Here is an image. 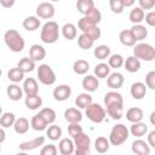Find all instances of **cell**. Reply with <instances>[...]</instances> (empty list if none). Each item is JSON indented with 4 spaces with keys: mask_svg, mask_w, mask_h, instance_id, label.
I'll return each mask as SVG.
<instances>
[{
    "mask_svg": "<svg viewBox=\"0 0 155 155\" xmlns=\"http://www.w3.org/2000/svg\"><path fill=\"white\" fill-rule=\"evenodd\" d=\"M84 131H82V126H80V124H69L68 126V133L69 136L74 139L75 137H78L79 134H81Z\"/></svg>",
    "mask_w": 155,
    "mask_h": 155,
    "instance_id": "48",
    "label": "cell"
},
{
    "mask_svg": "<svg viewBox=\"0 0 155 155\" xmlns=\"http://www.w3.org/2000/svg\"><path fill=\"white\" fill-rule=\"evenodd\" d=\"M119 40L124 46H127V47L136 46V40H134V38H133V35H132L130 29L121 30L120 34H119Z\"/></svg>",
    "mask_w": 155,
    "mask_h": 155,
    "instance_id": "26",
    "label": "cell"
},
{
    "mask_svg": "<svg viewBox=\"0 0 155 155\" xmlns=\"http://www.w3.org/2000/svg\"><path fill=\"white\" fill-rule=\"evenodd\" d=\"M86 17H87L91 22H93L94 24H98V23L102 21V13H101V11H99L97 7H94Z\"/></svg>",
    "mask_w": 155,
    "mask_h": 155,
    "instance_id": "49",
    "label": "cell"
},
{
    "mask_svg": "<svg viewBox=\"0 0 155 155\" xmlns=\"http://www.w3.org/2000/svg\"><path fill=\"white\" fill-rule=\"evenodd\" d=\"M30 126L35 131H44L47 127V122L40 114H35L30 120Z\"/></svg>",
    "mask_w": 155,
    "mask_h": 155,
    "instance_id": "37",
    "label": "cell"
},
{
    "mask_svg": "<svg viewBox=\"0 0 155 155\" xmlns=\"http://www.w3.org/2000/svg\"><path fill=\"white\" fill-rule=\"evenodd\" d=\"M109 6H110V10L113 13H116V15H120L124 12V4H122V0H109Z\"/></svg>",
    "mask_w": 155,
    "mask_h": 155,
    "instance_id": "46",
    "label": "cell"
},
{
    "mask_svg": "<svg viewBox=\"0 0 155 155\" xmlns=\"http://www.w3.org/2000/svg\"><path fill=\"white\" fill-rule=\"evenodd\" d=\"M57 153L58 150L54 144H46L40 150V155H57Z\"/></svg>",
    "mask_w": 155,
    "mask_h": 155,
    "instance_id": "50",
    "label": "cell"
},
{
    "mask_svg": "<svg viewBox=\"0 0 155 155\" xmlns=\"http://www.w3.org/2000/svg\"><path fill=\"white\" fill-rule=\"evenodd\" d=\"M144 21L147 22L148 25H150V27H155V11H149V12L145 15Z\"/></svg>",
    "mask_w": 155,
    "mask_h": 155,
    "instance_id": "53",
    "label": "cell"
},
{
    "mask_svg": "<svg viewBox=\"0 0 155 155\" xmlns=\"http://www.w3.org/2000/svg\"><path fill=\"white\" fill-rule=\"evenodd\" d=\"M38 79L42 85L51 86L56 82V74L48 64H40L38 68Z\"/></svg>",
    "mask_w": 155,
    "mask_h": 155,
    "instance_id": "6",
    "label": "cell"
},
{
    "mask_svg": "<svg viewBox=\"0 0 155 155\" xmlns=\"http://www.w3.org/2000/svg\"><path fill=\"white\" fill-rule=\"evenodd\" d=\"M107 114L113 119V120H120L124 115V103H114L109 104L105 107Z\"/></svg>",
    "mask_w": 155,
    "mask_h": 155,
    "instance_id": "13",
    "label": "cell"
},
{
    "mask_svg": "<svg viewBox=\"0 0 155 155\" xmlns=\"http://www.w3.org/2000/svg\"><path fill=\"white\" fill-rule=\"evenodd\" d=\"M39 114L45 119V121L47 122V125H53L54 120H56V111L52 108H42Z\"/></svg>",
    "mask_w": 155,
    "mask_h": 155,
    "instance_id": "43",
    "label": "cell"
},
{
    "mask_svg": "<svg viewBox=\"0 0 155 155\" xmlns=\"http://www.w3.org/2000/svg\"><path fill=\"white\" fill-rule=\"evenodd\" d=\"M94 7L96 6H94L93 0H78L76 1V10L84 16H87Z\"/></svg>",
    "mask_w": 155,
    "mask_h": 155,
    "instance_id": "25",
    "label": "cell"
},
{
    "mask_svg": "<svg viewBox=\"0 0 155 155\" xmlns=\"http://www.w3.org/2000/svg\"><path fill=\"white\" fill-rule=\"evenodd\" d=\"M85 114L87 116L88 120H91L92 122L94 124H101L104 121L105 119V115H107V111L105 109L98 104V103H92L91 105H88L86 109H85Z\"/></svg>",
    "mask_w": 155,
    "mask_h": 155,
    "instance_id": "5",
    "label": "cell"
},
{
    "mask_svg": "<svg viewBox=\"0 0 155 155\" xmlns=\"http://www.w3.org/2000/svg\"><path fill=\"white\" fill-rule=\"evenodd\" d=\"M58 150L62 155H71L75 151L74 139L71 138H62L58 143Z\"/></svg>",
    "mask_w": 155,
    "mask_h": 155,
    "instance_id": "14",
    "label": "cell"
},
{
    "mask_svg": "<svg viewBox=\"0 0 155 155\" xmlns=\"http://www.w3.org/2000/svg\"><path fill=\"white\" fill-rule=\"evenodd\" d=\"M7 79L12 81V84H18L22 80H24V73L19 68H11L7 71Z\"/></svg>",
    "mask_w": 155,
    "mask_h": 155,
    "instance_id": "41",
    "label": "cell"
},
{
    "mask_svg": "<svg viewBox=\"0 0 155 155\" xmlns=\"http://www.w3.org/2000/svg\"><path fill=\"white\" fill-rule=\"evenodd\" d=\"M124 67L128 73H137L140 69V61L137 59L134 56H130L126 58Z\"/></svg>",
    "mask_w": 155,
    "mask_h": 155,
    "instance_id": "30",
    "label": "cell"
},
{
    "mask_svg": "<svg viewBox=\"0 0 155 155\" xmlns=\"http://www.w3.org/2000/svg\"><path fill=\"white\" fill-rule=\"evenodd\" d=\"M124 63H125V59H124V57H122L121 54H119V53H114V54H111V56L108 58V65H109L110 68H115V69L121 68V67L124 65Z\"/></svg>",
    "mask_w": 155,
    "mask_h": 155,
    "instance_id": "45",
    "label": "cell"
},
{
    "mask_svg": "<svg viewBox=\"0 0 155 155\" xmlns=\"http://www.w3.org/2000/svg\"><path fill=\"white\" fill-rule=\"evenodd\" d=\"M16 115L13 113H10V111H6V113H2L1 117H0V125L2 128H8V127H13L15 122H16Z\"/></svg>",
    "mask_w": 155,
    "mask_h": 155,
    "instance_id": "40",
    "label": "cell"
},
{
    "mask_svg": "<svg viewBox=\"0 0 155 155\" xmlns=\"http://www.w3.org/2000/svg\"><path fill=\"white\" fill-rule=\"evenodd\" d=\"M29 127H31V126H30V122H29V120L25 119V117H18V119L16 120L15 125H13V130H15V132L18 133V134H24V133H27L28 130H29Z\"/></svg>",
    "mask_w": 155,
    "mask_h": 155,
    "instance_id": "28",
    "label": "cell"
},
{
    "mask_svg": "<svg viewBox=\"0 0 155 155\" xmlns=\"http://www.w3.org/2000/svg\"><path fill=\"white\" fill-rule=\"evenodd\" d=\"M148 132V125L144 124V122H136V124H132L131 127H130V133L132 136H134L136 138H140L143 136H145V133Z\"/></svg>",
    "mask_w": 155,
    "mask_h": 155,
    "instance_id": "24",
    "label": "cell"
},
{
    "mask_svg": "<svg viewBox=\"0 0 155 155\" xmlns=\"http://www.w3.org/2000/svg\"><path fill=\"white\" fill-rule=\"evenodd\" d=\"M45 143V137L44 136H39V137H35L30 140H27V142H23L18 145L19 150L21 151H30V150H34L41 145H44Z\"/></svg>",
    "mask_w": 155,
    "mask_h": 155,
    "instance_id": "10",
    "label": "cell"
},
{
    "mask_svg": "<svg viewBox=\"0 0 155 155\" xmlns=\"http://www.w3.org/2000/svg\"><path fill=\"white\" fill-rule=\"evenodd\" d=\"M36 16L42 19H51L54 16V6L51 2H41L36 6Z\"/></svg>",
    "mask_w": 155,
    "mask_h": 155,
    "instance_id": "7",
    "label": "cell"
},
{
    "mask_svg": "<svg viewBox=\"0 0 155 155\" xmlns=\"http://www.w3.org/2000/svg\"><path fill=\"white\" fill-rule=\"evenodd\" d=\"M138 4L143 11L144 10H151L155 6V0H139Z\"/></svg>",
    "mask_w": 155,
    "mask_h": 155,
    "instance_id": "52",
    "label": "cell"
},
{
    "mask_svg": "<svg viewBox=\"0 0 155 155\" xmlns=\"http://www.w3.org/2000/svg\"><path fill=\"white\" fill-rule=\"evenodd\" d=\"M64 119L69 124H79L82 120V113L78 108H68L64 111Z\"/></svg>",
    "mask_w": 155,
    "mask_h": 155,
    "instance_id": "18",
    "label": "cell"
},
{
    "mask_svg": "<svg viewBox=\"0 0 155 155\" xmlns=\"http://www.w3.org/2000/svg\"><path fill=\"white\" fill-rule=\"evenodd\" d=\"M124 82H125L124 75H122L121 73H117V71L111 73V74L108 76V79H107V85H108V87L111 88V90H119L120 87H122Z\"/></svg>",
    "mask_w": 155,
    "mask_h": 155,
    "instance_id": "12",
    "label": "cell"
},
{
    "mask_svg": "<svg viewBox=\"0 0 155 155\" xmlns=\"http://www.w3.org/2000/svg\"><path fill=\"white\" fill-rule=\"evenodd\" d=\"M78 45H79V47L82 48V50H90V48L93 47L94 41H93L91 38H88L86 34H82V33H81V34L78 36Z\"/></svg>",
    "mask_w": 155,
    "mask_h": 155,
    "instance_id": "42",
    "label": "cell"
},
{
    "mask_svg": "<svg viewBox=\"0 0 155 155\" xmlns=\"http://www.w3.org/2000/svg\"><path fill=\"white\" fill-rule=\"evenodd\" d=\"M45 57H46V50L41 45L35 44L29 48V58L33 59L35 63L42 61Z\"/></svg>",
    "mask_w": 155,
    "mask_h": 155,
    "instance_id": "17",
    "label": "cell"
},
{
    "mask_svg": "<svg viewBox=\"0 0 155 155\" xmlns=\"http://www.w3.org/2000/svg\"><path fill=\"white\" fill-rule=\"evenodd\" d=\"M17 68H19L24 74L25 73H30L35 69V62L33 59H30L29 57H23L18 61L17 63Z\"/></svg>",
    "mask_w": 155,
    "mask_h": 155,
    "instance_id": "33",
    "label": "cell"
},
{
    "mask_svg": "<svg viewBox=\"0 0 155 155\" xmlns=\"http://www.w3.org/2000/svg\"><path fill=\"white\" fill-rule=\"evenodd\" d=\"M46 136L51 140H58L62 137V128L58 125H51L46 130Z\"/></svg>",
    "mask_w": 155,
    "mask_h": 155,
    "instance_id": "44",
    "label": "cell"
},
{
    "mask_svg": "<svg viewBox=\"0 0 155 155\" xmlns=\"http://www.w3.org/2000/svg\"><path fill=\"white\" fill-rule=\"evenodd\" d=\"M128 136H130V130L124 124H117V125L113 126L108 139H109L111 145L119 147V145L124 144L127 140Z\"/></svg>",
    "mask_w": 155,
    "mask_h": 155,
    "instance_id": "3",
    "label": "cell"
},
{
    "mask_svg": "<svg viewBox=\"0 0 155 155\" xmlns=\"http://www.w3.org/2000/svg\"><path fill=\"white\" fill-rule=\"evenodd\" d=\"M40 39L45 44H54L59 39V27L57 22L48 21L42 25Z\"/></svg>",
    "mask_w": 155,
    "mask_h": 155,
    "instance_id": "2",
    "label": "cell"
},
{
    "mask_svg": "<svg viewBox=\"0 0 155 155\" xmlns=\"http://www.w3.org/2000/svg\"><path fill=\"white\" fill-rule=\"evenodd\" d=\"M147 142H148V144H149L150 148H155V130H153V131H150L148 133Z\"/></svg>",
    "mask_w": 155,
    "mask_h": 155,
    "instance_id": "54",
    "label": "cell"
},
{
    "mask_svg": "<svg viewBox=\"0 0 155 155\" xmlns=\"http://www.w3.org/2000/svg\"><path fill=\"white\" fill-rule=\"evenodd\" d=\"M0 134H1L0 143H4V140H5V128H2V127H1V130H0Z\"/></svg>",
    "mask_w": 155,
    "mask_h": 155,
    "instance_id": "59",
    "label": "cell"
},
{
    "mask_svg": "<svg viewBox=\"0 0 155 155\" xmlns=\"http://www.w3.org/2000/svg\"><path fill=\"white\" fill-rule=\"evenodd\" d=\"M90 69V63L85 59H78L73 64V70L78 75H85Z\"/></svg>",
    "mask_w": 155,
    "mask_h": 155,
    "instance_id": "38",
    "label": "cell"
},
{
    "mask_svg": "<svg viewBox=\"0 0 155 155\" xmlns=\"http://www.w3.org/2000/svg\"><path fill=\"white\" fill-rule=\"evenodd\" d=\"M4 41L12 52H22L25 46L23 36L16 29H8L4 34Z\"/></svg>",
    "mask_w": 155,
    "mask_h": 155,
    "instance_id": "1",
    "label": "cell"
},
{
    "mask_svg": "<svg viewBox=\"0 0 155 155\" xmlns=\"http://www.w3.org/2000/svg\"><path fill=\"white\" fill-rule=\"evenodd\" d=\"M52 96H53V98L56 101L64 102L71 96V87L69 85H67V84L58 85L57 87H54V90L52 92Z\"/></svg>",
    "mask_w": 155,
    "mask_h": 155,
    "instance_id": "8",
    "label": "cell"
},
{
    "mask_svg": "<svg viewBox=\"0 0 155 155\" xmlns=\"http://www.w3.org/2000/svg\"><path fill=\"white\" fill-rule=\"evenodd\" d=\"M133 56L139 61L151 62L155 59V48L147 42H139L133 47Z\"/></svg>",
    "mask_w": 155,
    "mask_h": 155,
    "instance_id": "4",
    "label": "cell"
},
{
    "mask_svg": "<svg viewBox=\"0 0 155 155\" xmlns=\"http://www.w3.org/2000/svg\"><path fill=\"white\" fill-rule=\"evenodd\" d=\"M62 35L64 36V39L67 40H74L78 36V30H76V25L73 23H65L62 27Z\"/></svg>",
    "mask_w": 155,
    "mask_h": 155,
    "instance_id": "29",
    "label": "cell"
},
{
    "mask_svg": "<svg viewBox=\"0 0 155 155\" xmlns=\"http://www.w3.org/2000/svg\"><path fill=\"white\" fill-rule=\"evenodd\" d=\"M24 104L29 110H36L42 105V98L39 94L27 96L24 99Z\"/></svg>",
    "mask_w": 155,
    "mask_h": 155,
    "instance_id": "27",
    "label": "cell"
},
{
    "mask_svg": "<svg viewBox=\"0 0 155 155\" xmlns=\"http://www.w3.org/2000/svg\"><path fill=\"white\" fill-rule=\"evenodd\" d=\"M147 85L144 82H140V81H137V82H133L131 85V88H130V92H131V96L133 99H137V101H140L145 97L147 94Z\"/></svg>",
    "mask_w": 155,
    "mask_h": 155,
    "instance_id": "11",
    "label": "cell"
},
{
    "mask_svg": "<svg viewBox=\"0 0 155 155\" xmlns=\"http://www.w3.org/2000/svg\"><path fill=\"white\" fill-rule=\"evenodd\" d=\"M23 87H19L17 84H10L6 88V93H7V97L13 101V102H17L19 101L22 97H23Z\"/></svg>",
    "mask_w": 155,
    "mask_h": 155,
    "instance_id": "19",
    "label": "cell"
},
{
    "mask_svg": "<svg viewBox=\"0 0 155 155\" xmlns=\"http://www.w3.org/2000/svg\"><path fill=\"white\" fill-rule=\"evenodd\" d=\"M82 34H86L88 38H91L93 41H96V40H98V39L101 38L102 31H101V29L98 28V25H94V27H91V28L86 29L85 31H82Z\"/></svg>",
    "mask_w": 155,
    "mask_h": 155,
    "instance_id": "47",
    "label": "cell"
},
{
    "mask_svg": "<svg viewBox=\"0 0 155 155\" xmlns=\"http://www.w3.org/2000/svg\"><path fill=\"white\" fill-rule=\"evenodd\" d=\"M23 91L27 96L39 94V85L34 78H27L23 81Z\"/></svg>",
    "mask_w": 155,
    "mask_h": 155,
    "instance_id": "15",
    "label": "cell"
},
{
    "mask_svg": "<svg viewBox=\"0 0 155 155\" xmlns=\"http://www.w3.org/2000/svg\"><path fill=\"white\" fill-rule=\"evenodd\" d=\"M93 56L99 61H104L111 56L110 54V47L107 45H98L93 50Z\"/></svg>",
    "mask_w": 155,
    "mask_h": 155,
    "instance_id": "35",
    "label": "cell"
},
{
    "mask_svg": "<svg viewBox=\"0 0 155 155\" xmlns=\"http://www.w3.org/2000/svg\"><path fill=\"white\" fill-rule=\"evenodd\" d=\"M145 85L148 88L155 90V70H151L145 75Z\"/></svg>",
    "mask_w": 155,
    "mask_h": 155,
    "instance_id": "51",
    "label": "cell"
},
{
    "mask_svg": "<svg viewBox=\"0 0 155 155\" xmlns=\"http://www.w3.org/2000/svg\"><path fill=\"white\" fill-rule=\"evenodd\" d=\"M109 147H110V142L108 138L101 136V137H97L96 140H94V149L97 153L99 154H104L109 150Z\"/></svg>",
    "mask_w": 155,
    "mask_h": 155,
    "instance_id": "34",
    "label": "cell"
},
{
    "mask_svg": "<svg viewBox=\"0 0 155 155\" xmlns=\"http://www.w3.org/2000/svg\"><path fill=\"white\" fill-rule=\"evenodd\" d=\"M99 86V80L94 75H86L82 79V88L88 93V92H94L97 91Z\"/></svg>",
    "mask_w": 155,
    "mask_h": 155,
    "instance_id": "16",
    "label": "cell"
},
{
    "mask_svg": "<svg viewBox=\"0 0 155 155\" xmlns=\"http://www.w3.org/2000/svg\"><path fill=\"white\" fill-rule=\"evenodd\" d=\"M130 30L136 41H143L148 36V29L143 24H133Z\"/></svg>",
    "mask_w": 155,
    "mask_h": 155,
    "instance_id": "22",
    "label": "cell"
},
{
    "mask_svg": "<svg viewBox=\"0 0 155 155\" xmlns=\"http://www.w3.org/2000/svg\"><path fill=\"white\" fill-rule=\"evenodd\" d=\"M74 144L75 149H84V148H91V138L88 134L82 132L78 137L74 138Z\"/></svg>",
    "mask_w": 155,
    "mask_h": 155,
    "instance_id": "31",
    "label": "cell"
},
{
    "mask_svg": "<svg viewBox=\"0 0 155 155\" xmlns=\"http://www.w3.org/2000/svg\"><path fill=\"white\" fill-rule=\"evenodd\" d=\"M104 105H109V104H114V103H124V98L121 96V93L116 92V91H110L108 93H105L104 96Z\"/></svg>",
    "mask_w": 155,
    "mask_h": 155,
    "instance_id": "36",
    "label": "cell"
},
{
    "mask_svg": "<svg viewBox=\"0 0 155 155\" xmlns=\"http://www.w3.org/2000/svg\"><path fill=\"white\" fill-rule=\"evenodd\" d=\"M74 154H75V155H91V149H90V148H84V149H75Z\"/></svg>",
    "mask_w": 155,
    "mask_h": 155,
    "instance_id": "55",
    "label": "cell"
},
{
    "mask_svg": "<svg viewBox=\"0 0 155 155\" xmlns=\"http://www.w3.org/2000/svg\"><path fill=\"white\" fill-rule=\"evenodd\" d=\"M16 155H29L27 151H19L18 154H16Z\"/></svg>",
    "mask_w": 155,
    "mask_h": 155,
    "instance_id": "60",
    "label": "cell"
},
{
    "mask_svg": "<svg viewBox=\"0 0 155 155\" xmlns=\"http://www.w3.org/2000/svg\"><path fill=\"white\" fill-rule=\"evenodd\" d=\"M128 18L133 24H140V22L144 21V18H145V12L139 6H136L131 10Z\"/></svg>",
    "mask_w": 155,
    "mask_h": 155,
    "instance_id": "32",
    "label": "cell"
},
{
    "mask_svg": "<svg viewBox=\"0 0 155 155\" xmlns=\"http://www.w3.org/2000/svg\"><path fill=\"white\" fill-rule=\"evenodd\" d=\"M143 116H144V113L138 107H132V108H130L126 111V119H127V121H130L132 124L140 122L142 119H143Z\"/></svg>",
    "mask_w": 155,
    "mask_h": 155,
    "instance_id": "20",
    "label": "cell"
},
{
    "mask_svg": "<svg viewBox=\"0 0 155 155\" xmlns=\"http://www.w3.org/2000/svg\"><path fill=\"white\" fill-rule=\"evenodd\" d=\"M92 103H93L92 96L90 93H87V92H82V93L78 94V97L75 98V105L79 109H86Z\"/></svg>",
    "mask_w": 155,
    "mask_h": 155,
    "instance_id": "23",
    "label": "cell"
},
{
    "mask_svg": "<svg viewBox=\"0 0 155 155\" xmlns=\"http://www.w3.org/2000/svg\"><path fill=\"white\" fill-rule=\"evenodd\" d=\"M149 121H150V124H151L153 126H155V110L150 114V116H149Z\"/></svg>",
    "mask_w": 155,
    "mask_h": 155,
    "instance_id": "58",
    "label": "cell"
},
{
    "mask_svg": "<svg viewBox=\"0 0 155 155\" xmlns=\"http://www.w3.org/2000/svg\"><path fill=\"white\" fill-rule=\"evenodd\" d=\"M40 24H41V22L39 19V17H36V16H28V17H25L23 19V23H22L23 28L27 31H35V30H38Z\"/></svg>",
    "mask_w": 155,
    "mask_h": 155,
    "instance_id": "21",
    "label": "cell"
},
{
    "mask_svg": "<svg viewBox=\"0 0 155 155\" xmlns=\"http://www.w3.org/2000/svg\"><path fill=\"white\" fill-rule=\"evenodd\" d=\"M131 149L134 155H150V147H149L148 142H145L140 138L134 139L132 142Z\"/></svg>",
    "mask_w": 155,
    "mask_h": 155,
    "instance_id": "9",
    "label": "cell"
},
{
    "mask_svg": "<svg viewBox=\"0 0 155 155\" xmlns=\"http://www.w3.org/2000/svg\"><path fill=\"white\" fill-rule=\"evenodd\" d=\"M110 74V67L107 63H99L94 67V76L98 79H108Z\"/></svg>",
    "mask_w": 155,
    "mask_h": 155,
    "instance_id": "39",
    "label": "cell"
},
{
    "mask_svg": "<svg viewBox=\"0 0 155 155\" xmlns=\"http://www.w3.org/2000/svg\"><path fill=\"white\" fill-rule=\"evenodd\" d=\"M122 4L125 7H130L134 5V0H122Z\"/></svg>",
    "mask_w": 155,
    "mask_h": 155,
    "instance_id": "57",
    "label": "cell"
},
{
    "mask_svg": "<svg viewBox=\"0 0 155 155\" xmlns=\"http://www.w3.org/2000/svg\"><path fill=\"white\" fill-rule=\"evenodd\" d=\"M13 4H15V1L13 0H0V5L2 6V7H11V6H13Z\"/></svg>",
    "mask_w": 155,
    "mask_h": 155,
    "instance_id": "56",
    "label": "cell"
}]
</instances>
